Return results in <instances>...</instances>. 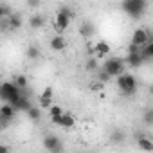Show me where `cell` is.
I'll return each mask as SVG.
<instances>
[{
	"label": "cell",
	"mask_w": 153,
	"mask_h": 153,
	"mask_svg": "<svg viewBox=\"0 0 153 153\" xmlns=\"http://www.w3.org/2000/svg\"><path fill=\"white\" fill-rule=\"evenodd\" d=\"M0 131H2V130H0Z\"/></svg>",
	"instance_id": "cell-33"
},
{
	"label": "cell",
	"mask_w": 153,
	"mask_h": 153,
	"mask_svg": "<svg viewBox=\"0 0 153 153\" xmlns=\"http://www.w3.org/2000/svg\"><path fill=\"white\" fill-rule=\"evenodd\" d=\"M31 106H33L31 99H29V97H24V96H22V97L18 99V103H16V105H15L13 108H15L16 112H24V114H27V110H29Z\"/></svg>",
	"instance_id": "cell-18"
},
{
	"label": "cell",
	"mask_w": 153,
	"mask_h": 153,
	"mask_svg": "<svg viewBox=\"0 0 153 153\" xmlns=\"http://www.w3.org/2000/svg\"><path fill=\"white\" fill-rule=\"evenodd\" d=\"M0 153H11V149L6 144H0Z\"/></svg>",
	"instance_id": "cell-31"
},
{
	"label": "cell",
	"mask_w": 153,
	"mask_h": 153,
	"mask_svg": "<svg viewBox=\"0 0 153 153\" xmlns=\"http://www.w3.org/2000/svg\"><path fill=\"white\" fill-rule=\"evenodd\" d=\"M110 43L108 42H105V40H101V42H97V43H94V49H92V58H96L97 61L101 59V58H106L108 54H110Z\"/></svg>",
	"instance_id": "cell-8"
},
{
	"label": "cell",
	"mask_w": 153,
	"mask_h": 153,
	"mask_svg": "<svg viewBox=\"0 0 153 153\" xmlns=\"http://www.w3.org/2000/svg\"><path fill=\"white\" fill-rule=\"evenodd\" d=\"M101 68L110 76V78H119L121 74H124V61L121 58H108V59H105Z\"/></svg>",
	"instance_id": "cell-5"
},
{
	"label": "cell",
	"mask_w": 153,
	"mask_h": 153,
	"mask_svg": "<svg viewBox=\"0 0 153 153\" xmlns=\"http://www.w3.org/2000/svg\"><path fill=\"white\" fill-rule=\"evenodd\" d=\"M139 54H140V58H142L144 63L149 61V59L153 58V42H148L146 45H142L140 51H139Z\"/></svg>",
	"instance_id": "cell-17"
},
{
	"label": "cell",
	"mask_w": 153,
	"mask_h": 153,
	"mask_svg": "<svg viewBox=\"0 0 153 153\" xmlns=\"http://www.w3.org/2000/svg\"><path fill=\"white\" fill-rule=\"evenodd\" d=\"M49 47H51L52 51H56V52H61V51H65V49H67V40H65L61 34H56V36H52V38H51Z\"/></svg>",
	"instance_id": "cell-9"
},
{
	"label": "cell",
	"mask_w": 153,
	"mask_h": 153,
	"mask_svg": "<svg viewBox=\"0 0 153 153\" xmlns=\"http://www.w3.org/2000/svg\"><path fill=\"white\" fill-rule=\"evenodd\" d=\"M94 33H96V25H94L90 20L81 22V25H79V34H81L83 38H90Z\"/></svg>",
	"instance_id": "cell-12"
},
{
	"label": "cell",
	"mask_w": 153,
	"mask_h": 153,
	"mask_svg": "<svg viewBox=\"0 0 153 153\" xmlns=\"http://www.w3.org/2000/svg\"><path fill=\"white\" fill-rule=\"evenodd\" d=\"M20 97H22V92H20V88H18L13 81H4V83H0V101H4L6 105L15 106Z\"/></svg>",
	"instance_id": "cell-1"
},
{
	"label": "cell",
	"mask_w": 153,
	"mask_h": 153,
	"mask_svg": "<svg viewBox=\"0 0 153 153\" xmlns=\"http://www.w3.org/2000/svg\"><path fill=\"white\" fill-rule=\"evenodd\" d=\"M7 25H9V31H18L22 27V16L16 13H11L7 16Z\"/></svg>",
	"instance_id": "cell-16"
},
{
	"label": "cell",
	"mask_w": 153,
	"mask_h": 153,
	"mask_svg": "<svg viewBox=\"0 0 153 153\" xmlns=\"http://www.w3.org/2000/svg\"><path fill=\"white\" fill-rule=\"evenodd\" d=\"M124 140H126V135H124L123 130H114V131L110 133V142H112L114 146H121Z\"/></svg>",
	"instance_id": "cell-19"
},
{
	"label": "cell",
	"mask_w": 153,
	"mask_h": 153,
	"mask_svg": "<svg viewBox=\"0 0 153 153\" xmlns=\"http://www.w3.org/2000/svg\"><path fill=\"white\" fill-rule=\"evenodd\" d=\"M25 54H27V58H29L31 61H34V59H38V58L42 56V51H40V47H38V45H29Z\"/></svg>",
	"instance_id": "cell-20"
},
{
	"label": "cell",
	"mask_w": 153,
	"mask_h": 153,
	"mask_svg": "<svg viewBox=\"0 0 153 153\" xmlns=\"http://www.w3.org/2000/svg\"><path fill=\"white\" fill-rule=\"evenodd\" d=\"M49 115H51V117H59V115H63V108L58 106V105H52V106L49 108Z\"/></svg>",
	"instance_id": "cell-25"
},
{
	"label": "cell",
	"mask_w": 153,
	"mask_h": 153,
	"mask_svg": "<svg viewBox=\"0 0 153 153\" xmlns=\"http://www.w3.org/2000/svg\"><path fill=\"white\" fill-rule=\"evenodd\" d=\"M148 42H151V36H149V33L146 31V29H142V27H139V29H135L133 31V34H131V45H137V47H142V45H146Z\"/></svg>",
	"instance_id": "cell-7"
},
{
	"label": "cell",
	"mask_w": 153,
	"mask_h": 153,
	"mask_svg": "<svg viewBox=\"0 0 153 153\" xmlns=\"http://www.w3.org/2000/svg\"><path fill=\"white\" fill-rule=\"evenodd\" d=\"M144 119H146V123L151 126L153 124V110L149 108V110H146V114H144Z\"/></svg>",
	"instance_id": "cell-28"
},
{
	"label": "cell",
	"mask_w": 153,
	"mask_h": 153,
	"mask_svg": "<svg viewBox=\"0 0 153 153\" xmlns=\"http://www.w3.org/2000/svg\"><path fill=\"white\" fill-rule=\"evenodd\" d=\"M43 25H45V16L43 15H40V13L31 15V18H29V27L31 29H42Z\"/></svg>",
	"instance_id": "cell-15"
},
{
	"label": "cell",
	"mask_w": 153,
	"mask_h": 153,
	"mask_svg": "<svg viewBox=\"0 0 153 153\" xmlns=\"http://www.w3.org/2000/svg\"><path fill=\"white\" fill-rule=\"evenodd\" d=\"M20 90L22 88H27L29 87V79H27V76H24V74H20V76H16V78H15V81H13Z\"/></svg>",
	"instance_id": "cell-22"
},
{
	"label": "cell",
	"mask_w": 153,
	"mask_h": 153,
	"mask_svg": "<svg viewBox=\"0 0 153 153\" xmlns=\"http://www.w3.org/2000/svg\"><path fill=\"white\" fill-rule=\"evenodd\" d=\"M11 13H13V11H11V7H9V6L0 4V20H2V18H7Z\"/></svg>",
	"instance_id": "cell-26"
},
{
	"label": "cell",
	"mask_w": 153,
	"mask_h": 153,
	"mask_svg": "<svg viewBox=\"0 0 153 153\" xmlns=\"http://www.w3.org/2000/svg\"><path fill=\"white\" fill-rule=\"evenodd\" d=\"M42 144H43V148L49 153H63V142H61V139L56 133H47L43 137Z\"/></svg>",
	"instance_id": "cell-6"
},
{
	"label": "cell",
	"mask_w": 153,
	"mask_h": 153,
	"mask_svg": "<svg viewBox=\"0 0 153 153\" xmlns=\"http://www.w3.org/2000/svg\"><path fill=\"white\" fill-rule=\"evenodd\" d=\"M90 88H92L94 92H99V90H103V88H105V85H103V83H97V81H96V83H92V87H90Z\"/></svg>",
	"instance_id": "cell-30"
},
{
	"label": "cell",
	"mask_w": 153,
	"mask_h": 153,
	"mask_svg": "<svg viewBox=\"0 0 153 153\" xmlns=\"http://www.w3.org/2000/svg\"><path fill=\"white\" fill-rule=\"evenodd\" d=\"M25 115L29 117V121L36 123V121H40V117H42V110H40L38 106H31V108L27 110V114H25Z\"/></svg>",
	"instance_id": "cell-21"
},
{
	"label": "cell",
	"mask_w": 153,
	"mask_h": 153,
	"mask_svg": "<svg viewBox=\"0 0 153 153\" xmlns=\"http://www.w3.org/2000/svg\"><path fill=\"white\" fill-rule=\"evenodd\" d=\"M85 68H87L88 72H96V70L99 68V61H97L96 58H92V56H90V58L87 59V63H85Z\"/></svg>",
	"instance_id": "cell-23"
},
{
	"label": "cell",
	"mask_w": 153,
	"mask_h": 153,
	"mask_svg": "<svg viewBox=\"0 0 153 153\" xmlns=\"http://www.w3.org/2000/svg\"><path fill=\"white\" fill-rule=\"evenodd\" d=\"M52 96H54L52 87H45V88H43V92H42L38 97H42V99H52Z\"/></svg>",
	"instance_id": "cell-27"
},
{
	"label": "cell",
	"mask_w": 153,
	"mask_h": 153,
	"mask_svg": "<svg viewBox=\"0 0 153 153\" xmlns=\"http://www.w3.org/2000/svg\"><path fill=\"white\" fill-rule=\"evenodd\" d=\"M148 7L146 0H126L121 4V9L130 16V18H140Z\"/></svg>",
	"instance_id": "cell-3"
},
{
	"label": "cell",
	"mask_w": 153,
	"mask_h": 153,
	"mask_svg": "<svg viewBox=\"0 0 153 153\" xmlns=\"http://www.w3.org/2000/svg\"><path fill=\"white\" fill-rule=\"evenodd\" d=\"M72 11L68 9V7H59L58 9V13H56V18H54V31L58 33V34H61L63 31H67L68 29V25H70V20H72Z\"/></svg>",
	"instance_id": "cell-4"
},
{
	"label": "cell",
	"mask_w": 153,
	"mask_h": 153,
	"mask_svg": "<svg viewBox=\"0 0 153 153\" xmlns=\"http://www.w3.org/2000/svg\"><path fill=\"white\" fill-rule=\"evenodd\" d=\"M15 115H16V110L11 106V105H2V106H0V119H6V121H13L15 119Z\"/></svg>",
	"instance_id": "cell-11"
},
{
	"label": "cell",
	"mask_w": 153,
	"mask_h": 153,
	"mask_svg": "<svg viewBox=\"0 0 153 153\" xmlns=\"http://www.w3.org/2000/svg\"><path fill=\"white\" fill-rule=\"evenodd\" d=\"M117 87H119V92L121 96L124 97H131L137 94V79H135V76L133 74H121L119 78H117Z\"/></svg>",
	"instance_id": "cell-2"
},
{
	"label": "cell",
	"mask_w": 153,
	"mask_h": 153,
	"mask_svg": "<svg viewBox=\"0 0 153 153\" xmlns=\"http://www.w3.org/2000/svg\"><path fill=\"white\" fill-rule=\"evenodd\" d=\"M4 31H9V25H7V18H2L0 20V33Z\"/></svg>",
	"instance_id": "cell-29"
},
{
	"label": "cell",
	"mask_w": 153,
	"mask_h": 153,
	"mask_svg": "<svg viewBox=\"0 0 153 153\" xmlns=\"http://www.w3.org/2000/svg\"><path fill=\"white\" fill-rule=\"evenodd\" d=\"M137 146H139V149H142V151H146V153H151V151H153V142H151V139L146 137V135H139V137H137Z\"/></svg>",
	"instance_id": "cell-14"
},
{
	"label": "cell",
	"mask_w": 153,
	"mask_h": 153,
	"mask_svg": "<svg viewBox=\"0 0 153 153\" xmlns=\"http://www.w3.org/2000/svg\"><path fill=\"white\" fill-rule=\"evenodd\" d=\"M128 67H131V68H140L142 65H144V61H142V58H140V54L137 52V54H126V58L123 59Z\"/></svg>",
	"instance_id": "cell-10"
},
{
	"label": "cell",
	"mask_w": 153,
	"mask_h": 153,
	"mask_svg": "<svg viewBox=\"0 0 153 153\" xmlns=\"http://www.w3.org/2000/svg\"><path fill=\"white\" fill-rule=\"evenodd\" d=\"M29 7H40V2H36V0H33V2H27Z\"/></svg>",
	"instance_id": "cell-32"
},
{
	"label": "cell",
	"mask_w": 153,
	"mask_h": 153,
	"mask_svg": "<svg viewBox=\"0 0 153 153\" xmlns=\"http://www.w3.org/2000/svg\"><path fill=\"white\" fill-rule=\"evenodd\" d=\"M74 124H76V117H74V114H70V112H63V115H61V119H59V126L65 128V130H70V128H74Z\"/></svg>",
	"instance_id": "cell-13"
},
{
	"label": "cell",
	"mask_w": 153,
	"mask_h": 153,
	"mask_svg": "<svg viewBox=\"0 0 153 153\" xmlns=\"http://www.w3.org/2000/svg\"><path fill=\"white\" fill-rule=\"evenodd\" d=\"M96 76H97V83H103V85H105L106 81H110V79H112V78H110V76H108L103 68H97V70H96Z\"/></svg>",
	"instance_id": "cell-24"
}]
</instances>
